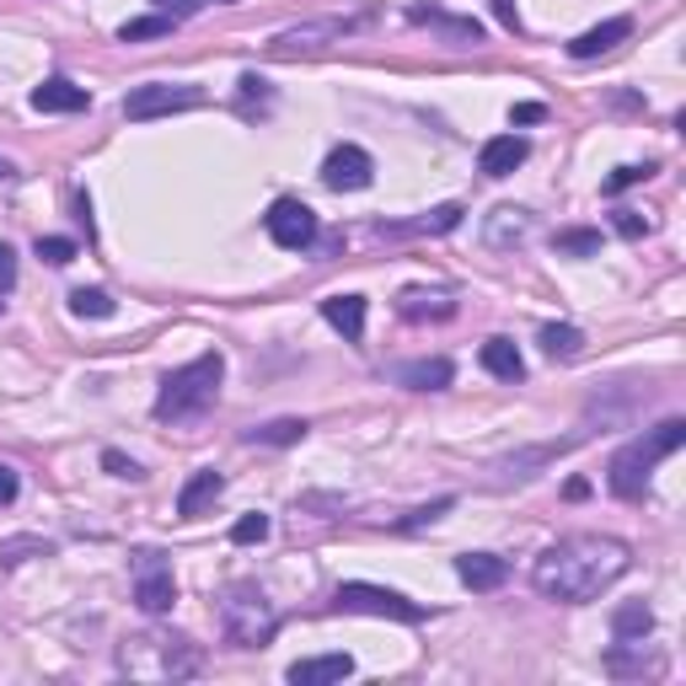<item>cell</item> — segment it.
I'll use <instances>...</instances> for the list:
<instances>
[{
    "label": "cell",
    "mask_w": 686,
    "mask_h": 686,
    "mask_svg": "<svg viewBox=\"0 0 686 686\" xmlns=\"http://www.w3.org/2000/svg\"><path fill=\"white\" fill-rule=\"evenodd\" d=\"M633 568V547L617 537H600V531H579L564 537L553 547H541V558L531 564V585L547 600H564V606H585L600 590H612Z\"/></svg>",
    "instance_id": "1"
},
{
    "label": "cell",
    "mask_w": 686,
    "mask_h": 686,
    "mask_svg": "<svg viewBox=\"0 0 686 686\" xmlns=\"http://www.w3.org/2000/svg\"><path fill=\"white\" fill-rule=\"evenodd\" d=\"M686 440V418H665L655 429H644V435H633L617 456H612V467H606V488L617 494V499H644V488L655 478V467L665 456H676Z\"/></svg>",
    "instance_id": "2"
},
{
    "label": "cell",
    "mask_w": 686,
    "mask_h": 686,
    "mask_svg": "<svg viewBox=\"0 0 686 686\" xmlns=\"http://www.w3.org/2000/svg\"><path fill=\"white\" fill-rule=\"evenodd\" d=\"M220 381H226V359L220 349H205V355H193L188 365H178L161 391H156V418L161 424H188V418H205L215 408V397H220Z\"/></svg>",
    "instance_id": "3"
},
{
    "label": "cell",
    "mask_w": 686,
    "mask_h": 686,
    "mask_svg": "<svg viewBox=\"0 0 686 686\" xmlns=\"http://www.w3.org/2000/svg\"><path fill=\"white\" fill-rule=\"evenodd\" d=\"M199 665H205V649L182 633H146L119 649L123 676H146V682H182V676H199Z\"/></svg>",
    "instance_id": "4"
},
{
    "label": "cell",
    "mask_w": 686,
    "mask_h": 686,
    "mask_svg": "<svg viewBox=\"0 0 686 686\" xmlns=\"http://www.w3.org/2000/svg\"><path fill=\"white\" fill-rule=\"evenodd\" d=\"M220 633L237 649H264L274 633H279V612H274V600L258 585H231L220 596Z\"/></svg>",
    "instance_id": "5"
},
{
    "label": "cell",
    "mask_w": 686,
    "mask_h": 686,
    "mask_svg": "<svg viewBox=\"0 0 686 686\" xmlns=\"http://www.w3.org/2000/svg\"><path fill=\"white\" fill-rule=\"evenodd\" d=\"M332 606L338 612H359V617H391V623H424L429 612L408 600L402 590H387V585H370V579H344L338 590H332Z\"/></svg>",
    "instance_id": "6"
},
{
    "label": "cell",
    "mask_w": 686,
    "mask_h": 686,
    "mask_svg": "<svg viewBox=\"0 0 686 686\" xmlns=\"http://www.w3.org/2000/svg\"><path fill=\"white\" fill-rule=\"evenodd\" d=\"M188 108H205V87H193V81H146V87H135L123 97V119L129 123L188 113Z\"/></svg>",
    "instance_id": "7"
},
{
    "label": "cell",
    "mask_w": 686,
    "mask_h": 686,
    "mask_svg": "<svg viewBox=\"0 0 686 686\" xmlns=\"http://www.w3.org/2000/svg\"><path fill=\"white\" fill-rule=\"evenodd\" d=\"M365 28V17H317V22H300V28H285L274 38V54H322L332 43H344L349 32Z\"/></svg>",
    "instance_id": "8"
},
{
    "label": "cell",
    "mask_w": 686,
    "mask_h": 686,
    "mask_svg": "<svg viewBox=\"0 0 686 686\" xmlns=\"http://www.w3.org/2000/svg\"><path fill=\"white\" fill-rule=\"evenodd\" d=\"M172 600H178V579H172L167 558L156 547L135 553V606L146 617H161V612H172Z\"/></svg>",
    "instance_id": "9"
},
{
    "label": "cell",
    "mask_w": 686,
    "mask_h": 686,
    "mask_svg": "<svg viewBox=\"0 0 686 686\" xmlns=\"http://www.w3.org/2000/svg\"><path fill=\"white\" fill-rule=\"evenodd\" d=\"M264 231H269L274 247L306 252L317 241V215H311V205H300V199H274L269 215H264Z\"/></svg>",
    "instance_id": "10"
},
{
    "label": "cell",
    "mask_w": 686,
    "mask_h": 686,
    "mask_svg": "<svg viewBox=\"0 0 686 686\" xmlns=\"http://www.w3.org/2000/svg\"><path fill=\"white\" fill-rule=\"evenodd\" d=\"M322 182H328L332 193H359V188H370V182H376V161H370V150L365 146L328 150V161H322Z\"/></svg>",
    "instance_id": "11"
},
{
    "label": "cell",
    "mask_w": 686,
    "mask_h": 686,
    "mask_svg": "<svg viewBox=\"0 0 686 686\" xmlns=\"http://www.w3.org/2000/svg\"><path fill=\"white\" fill-rule=\"evenodd\" d=\"M537 231V220H531V209L520 205H499L488 220H483V247H494V252H509V247H526Z\"/></svg>",
    "instance_id": "12"
},
{
    "label": "cell",
    "mask_w": 686,
    "mask_h": 686,
    "mask_svg": "<svg viewBox=\"0 0 686 686\" xmlns=\"http://www.w3.org/2000/svg\"><path fill=\"white\" fill-rule=\"evenodd\" d=\"M290 686H332V682H349L355 676V655H311V659H296L290 670Z\"/></svg>",
    "instance_id": "13"
},
{
    "label": "cell",
    "mask_w": 686,
    "mask_h": 686,
    "mask_svg": "<svg viewBox=\"0 0 686 686\" xmlns=\"http://www.w3.org/2000/svg\"><path fill=\"white\" fill-rule=\"evenodd\" d=\"M568 446L574 440H558V446H531V450H515V456H505L494 473H499V488H509V483H531L537 478V467H547V461H558V456H568Z\"/></svg>",
    "instance_id": "14"
},
{
    "label": "cell",
    "mask_w": 686,
    "mask_h": 686,
    "mask_svg": "<svg viewBox=\"0 0 686 686\" xmlns=\"http://www.w3.org/2000/svg\"><path fill=\"white\" fill-rule=\"evenodd\" d=\"M627 38H633V17H606V22H596L590 32H579V38L568 43V54H574V60H596V54H612Z\"/></svg>",
    "instance_id": "15"
},
{
    "label": "cell",
    "mask_w": 686,
    "mask_h": 686,
    "mask_svg": "<svg viewBox=\"0 0 686 686\" xmlns=\"http://www.w3.org/2000/svg\"><path fill=\"white\" fill-rule=\"evenodd\" d=\"M32 108L38 113H87L91 108V91L64 81V76H49L43 87H32Z\"/></svg>",
    "instance_id": "16"
},
{
    "label": "cell",
    "mask_w": 686,
    "mask_h": 686,
    "mask_svg": "<svg viewBox=\"0 0 686 686\" xmlns=\"http://www.w3.org/2000/svg\"><path fill=\"white\" fill-rule=\"evenodd\" d=\"M526 156H531V146H526L520 135H494V140H483V150H478V172L483 178H509Z\"/></svg>",
    "instance_id": "17"
},
{
    "label": "cell",
    "mask_w": 686,
    "mask_h": 686,
    "mask_svg": "<svg viewBox=\"0 0 686 686\" xmlns=\"http://www.w3.org/2000/svg\"><path fill=\"white\" fill-rule=\"evenodd\" d=\"M456 579H461L467 590H483V596H488V590H499L509 579V564L494 558V553H461V558H456Z\"/></svg>",
    "instance_id": "18"
},
{
    "label": "cell",
    "mask_w": 686,
    "mask_h": 686,
    "mask_svg": "<svg viewBox=\"0 0 686 686\" xmlns=\"http://www.w3.org/2000/svg\"><path fill=\"white\" fill-rule=\"evenodd\" d=\"M450 376H456V365L446 355L397 365V387H408V391H440V387H450Z\"/></svg>",
    "instance_id": "19"
},
{
    "label": "cell",
    "mask_w": 686,
    "mask_h": 686,
    "mask_svg": "<svg viewBox=\"0 0 686 686\" xmlns=\"http://www.w3.org/2000/svg\"><path fill=\"white\" fill-rule=\"evenodd\" d=\"M220 494H226V478H220L215 467H205V473H193V478L182 483V494H178V515H182V520H199V515H205V509L215 505Z\"/></svg>",
    "instance_id": "20"
},
{
    "label": "cell",
    "mask_w": 686,
    "mask_h": 686,
    "mask_svg": "<svg viewBox=\"0 0 686 686\" xmlns=\"http://www.w3.org/2000/svg\"><path fill=\"white\" fill-rule=\"evenodd\" d=\"M478 365L494 381H526V359H520V349H515L509 338H488L478 349Z\"/></svg>",
    "instance_id": "21"
},
{
    "label": "cell",
    "mask_w": 686,
    "mask_h": 686,
    "mask_svg": "<svg viewBox=\"0 0 686 686\" xmlns=\"http://www.w3.org/2000/svg\"><path fill=\"white\" fill-rule=\"evenodd\" d=\"M322 317H328V328L344 332V344L365 338V296H328L322 300Z\"/></svg>",
    "instance_id": "22"
},
{
    "label": "cell",
    "mask_w": 686,
    "mask_h": 686,
    "mask_svg": "<svg viewBox=\"0 0 686 686\" xmlns=\"http://www.w3.org/2000/svg\"><path fill=\"white\" fill-rule=\"evenodd\" d=\"M306 418H269V424H252L241 429V446H300L306 440Z\"/></svg>",
    "instance_id": "23"
},
{
    "label": "cell",
    "mask_w": 686,
    "mask_h": 686,
    "mask_svg": "<svg viewBox=\"0 0 686 686\" xmlns=\"http://www.w3.org/2000/svg\"><path fill=\"white\" fill-rule=\"evenodd\" d=\"M450 311H456V300H450V296H429V290H402V300H397V317H402V322L450 317Z\"/></svg>",
    "instance_id": "24"
},
{
    "label": "cell",
    "mask_w": 686,
    "mask_h": 686,
    "mask_svg": "<svg viewBox=\"0 0 686 686\" xmlns=\"http://www.w3.org/2000/svg\"><path fill=\"white\" fill-rule=\"evenodd\" d=\"M655 633V612L644 600H623L612 612V638H649Z\"/></svg>",
    "instance_id": "25"
},
{
    "label": "cell",
    "mask_w": 686,
    "mask_h": 686,
    "mask_svg": "<svg viewBox=\"0 0 686 686\" xmlns=\"http://www.w3.org/2000/svg\"><path fill=\"white\" fill-rule=\"evenodd\" d=\"M541 349H547V359H579L585 355V332L574 322H547L541 328Z\"/></svg>",
    "instance_id": "26"
},
{
    "label": "cell",
    "mask_w": 686,
    "mask_h": 686,
    "mask_svg": "<svg viewBox=\"0 0 686 686\" xmlns=\"http://www.w3.org/2000/svg\"><path fill=\"white\" fill-rule=\"evenodd\" d=\"M461 215H467L461 205H435L429 215H418L414 226H391V237H397V231H424V237H446V231H456V226H461Z\"/></svg>",
    "instance_id": "27"
},
{
    "label": "cell",
    "mask_w": 686,
    "mask_h": 686,
    "mask_svg": "<svg viewBox=\"0 0 686 686\" xmlns=\"http://www.w3.org/2000/svg\"><path fill=\"white\" fill-rule=\"evenodd\" d=\"M28 558H54V541L49 537H6L0 541V568H17Z\"/></svg>",
    "instance_id": "28"
},
{
    "label": "cell",
    "mask_w": 686,
    "mask_h": 686,
    "mask_svg": "<svg viewBox=\"0 0 686 686\" xmlns=\"http://www.w3.org/2000/svg\"><path fill=\"white\" fill-rule=\"evenodd\" d=\"M553 252H558V258H596L600 231H590V226H568V231L553 237Z\"/></svg>",
    "instance_id": "29"
},
{
    "label": "cell",
    "mask_w": 686,
    "mask_h": 686,
    "mask_svg": "<svg viewBox=\"0 0 686 686\" xmlns=\"http://www.w3.org/2000/svg\"><path fill=\"white\" fill-rule=\"evenodd\" d=\"M178 22L172 17H161V11H150V17H135V22H123L119 28V43H150V38H172Z\"/></svg>",
    "instance_id": "30"
},
{
    "label": "cell",
    "mask_w": 686,
    "mask_h": 686,
    "mask_svg": "<svg viewBox=\"0 0 686 686\" xmlns=\"http://www.w3.org/2000/svg\"><path fill=\"white\" fill-rule=\"evenodd\" d=\"M70 311H76V317H91V322H108L119 306H113L108 290H87V285H81V290H70Z\"/></svg>",
    "instance_id": "31"
},
{
    "label": "cell",
    "mask_w": 686,
    "mask_h": 686,
    "mask_svg": "<svg viewBox=\"0 0 686 686\" xmlns=\"http://www.w3.org/2000/svg\"><path fill=\"white\" fill-rule=\"evenodd\" d=\"M414 22H429V28H440L446 38H456V43H483L478 22H456V17H440V11H414Z\"/></svg>",
    "instance_id": "32"
},
{
    "label": "cell",
    "mask_w": 686,
    "mask_h": 686,
    "mask_svg": "<svg viewBox=\"0 0 686 686\" xmlns=\"http://www.w3.org/2000/svg\"><path fill=\"white\" fill-rule=\"evenodd\" d=\"M32 252H38L49 269H64V264H76V252H81V247H76L70 237H38V241H32Z\"/></svg>",
    "instance_id": "33"
},
{
    "label": "cell",
    "mask_w": 686,
    "mask_h": 686,
    "mask_svg": "<svg viewBox=\"0 0 686 686\" xmlns=\"http://www.w3.org/2000/svg\"><path fill=\"white\" fill-rule=\"evenodd\" d=\"M269 531H274V520L252 509V515H241L237 526H231V541H237V547H252V541H269Z\"/></svg>",
    "instance_id": "34"
},
{
    "label": "cell",
    "mask_w": 686,
    "mask_h": 686,
    "mask_svg": "<svg viewBox=\"0 0 686 686\" xmlns=\"http://www.w3.org/2000/svg\"><path fill=\"white\" fill-rule=\"evenodd\" d=\"M612 226H617V237H627V241H638V237H649V231H655V220H649V215H638V209H617V220H612Z\"/></svg>",
    "instance_id": "35"
},
{
    "label": "cell",
    "mask_w": 686,
    "mask_h": 686,
    "mask_svg": "<svg viewBox=\"0 0 686 686\" xmlns=\"http://www.w3.org/2000/svg\"><path fill=\"white\" fill-rule=\"evenodd\" d=\"M102 467L113 473V478H129V483H140L146 473H140V461H129L123 450H102Z\"/></svg>",
    "instance_id": "36"
},
{
    "label": "cell",
    "mask_w": 686,
    "mask_h": 686,
    "mask_svg": "<svg viewBox=\"0 0 686 686\" xmlns=\"http://www.w3.org/2000/svg\"><path fill=\"white\" fill-rule=\"evenodd\" d=\"M237 87H241V113L252 108V97H258V102H269V97H274V91H269V81H264V76H252V70L241 76Z\"/></svg>",
    "instance_id": "37"
},
{
    "label": "cell",
    "mask_w": 686,
    "mask_h": 686,
    "mask_svg": "<svg viewBox=\"0 0 686 686\" xmlns=\"http://www.w3.org/2000/svg\"><path fill=\"white\" fill-rule=\"evenodd\" d=\"M209 0H156V11H161V17H172V22H188V17H193V11H205Z\"/></svg>",
    "instance_id": "38"
},
{
    "label": "cell",
    "mask_w": 686,
    "mask_h": 686,
    "mask_svg": "<svg viewBox=\"0 0 686 686\" xmlns=\"http://www.w3.org/2000/svg\"><path fill=\"white\" fill-rule=\"evenodd\" d=\"M655 172V167H617L612 178H606V193H623V188H633V182H644Z\"/></svg>",
    "instance_id": "39"
},
{
    "label": "cell",
    "mask_w": 686,
    "mask_h": 686,
    "mask_svg": "<svg viewBox=\"0 0 686 686\" xmlns=\"http://www.w3.org/2000/svg\"><path fill=\"white\" fill-rule=\"evenodd\" d=\"M456 505V499H435V505H424V509H414L408 520H402V531H418V526H429V520H440L446 509Z\"/></svg>",
    "instance_id": "40"
},
{
    "label": "cell",
    "mask_w": 686,
    "mask_h": 686,
    "mask_svg": "<svg viewBox=\"0 0 686 686\" xmlns=\"http://www.w3.org/2000/svg\"><path fill=\"white\" fill-rule=\"evenodd\" d=\"M17 290V252L0 241V296H11Z\"/></svg>",
    "instance_id": "41"
},
{
    "label": "cell",
    "mask_w": 686,
    "mask_h": 686,
    "mask_svg": "<svg viewBox=\"0 0 686 686\" xmlns=\"http://www.w3.org/2000/svg\"><path fill=\"white\" fill-rule=\"evenodd\" d=\"M547 119V102H515V108H509V123H515V129H520V123H541Z\"/></svg>",
    "instance_id": "42"
},
{
    "label": "cell",
    "mask_w": 686,
    "mask_h": 686,
    "mask_svg": "<svg viewBox=\"0 0 686 686\" xmlns=\"http://www.w3.org/2000/svg\"><path fill=\"white\" fill-rule=\"evenodd\" d=\"M17 494H22V478H17V467H6V461H0V509L17 505Z\"/></svg>",
    "instance_id": "43"
},
{
    "label": "cell",
    "mask_w": 686,
    "mask_h": 686,
    "mask_svg": "<svg viewBox=\"0 0 686 686\" xmlns=\"http://www.w3.org/2000/svg\"><path fill=\"white\" fill-rule=\"evenodd\" d=\"M488 6H494V17H499V28L520 32V11H515V0H488Z\"/></svg>",
    "instance_id": "44"
},
{
    "label": "cell",
    "mask_w": 686,
    "mask_h": 686,
    "mask_svg": "<svg viewBox=\"0 0 686 686\" xmlns=\"http://www.w3.org/2000/svg\"><path fill=\"white\" fill-rule=\"evenodd\" d=\"M564 494H568V499H585V494H590V483H585V478H568Z\"/></svg>",
    "instance_id": "45"
},
{
    "label": "cell",
    "mask_w": 686,
    "mask_h": 686,
    "mask_svg": "<svg viewBox=\"0 0 686 686\" xmlns=\"http://www.w3.org/2000/svg\"><path fill=\"white\" fill-rule=\"evenodd\" d=\"M11 178H17V167H11V161L0 156V182H11Z\"/></svg>",
    "instance_id": "46"
},
{
    "label": "cell",
    "mask_w": 686,
    "mask_h": 686,
    "mask_svg": "<svg viewBox=\"0 0 686 686\" xmlns=\"http://www.w3.org/2000/svg\"><path fill=\"white\" fill-rule=\"evenodd\" d=\"M215 6H237V0H215Z\"/></svg>",
    "instance_id": "47"
},
{
    "label": "cell",
    "mask_w": 686,
    "mask_h": 686,
    "mask_svg": "<svg viewBox=\"0 0 686 686\" xmlns=\"http://www.w3.org/2000/svg\"><path fill=\"white\" fill-rule=\"evenodd\" d=\"M0 306H6V300H0Z\"/></svg>",
    "instance_id": "48"
}]
</instances>
